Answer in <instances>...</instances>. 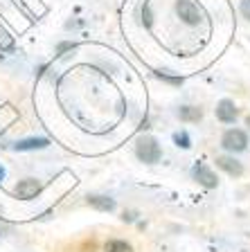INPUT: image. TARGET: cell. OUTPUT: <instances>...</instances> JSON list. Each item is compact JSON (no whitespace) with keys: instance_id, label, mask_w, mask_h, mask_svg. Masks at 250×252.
Returning <instances> with one entry per match:
<instances>
[{"instance_id":"obj_17","label":"cell","mask_w":250,"mask_h":252,"mask_svg":"<svg viewBox=\"0 0 250 252\" xmlns=\"http://www.w3.org/2000/svg\"><path fill=\"white\" fill-rule=\"evenodd\" d=\"M2 180H5V167L0 164V183H2Z\"/></svg>"},{"instance_id":"obj_4","label":"cell","mask_w":250,"mask_h":252,"mask_svg":"<svg viewBox=\"0 0 250 252\" xmlns=\"http://www.w3.org/2000/svg\"><path fill=\"white\" fill-rule=\"evenodd\" d=\"M192 176H194V180H196L198 185H203V187H208V189H214L216 185H219L216 173H214L212 169H210L208 164H203V162H198L196 167L192 169Z\"/></svg>"},{"instance_id":"obj_3","label":"cell","mask_w":250,"mask_h":252,"mask_svg":"<svg viewBox=\"0 0 250 252\" xmlns=\"http://www.w3.org/2000/svg\"><path fill=\"white\" fill-rule=\"evenodd\" d=\"M221 147L230 153L246 151V147H248V135H246L241 128H230V131H225L223 137H221Z\"/></svg>"},{"instance_id":"obj_12","label":"cell","mask_w":250,"mask_h":252,"mask_svg":"<svg viewBox=\"0 0 250 252\" xmlns=\"http://www.w3.org/2000/svg\"><path fill=\"white\" fill-rule=\"evenodd\" d=\"M174 142H176V147H180V149H189V147H192V140H189L187 131H176V133H174Z\"/></svg>"},{"instance_id":"obj_18","label":"cell","mask_w":250,"mask_h":252,"mask_svg":"<svg viewBox=\"0 0 250 252\" xmlns=\"http://www.w3.org/2000/svg\"><path fill=\"white\" fill-rule=\"evenodd\" d=\"M246 124H248V126H250V117H248V120H246Z\"/></svg>"},{"instance_id":"obj_13","label":"cell","mask_w":250,"mask_h":252,"mask_svg":"<svg viewBox=\"0 0 250 252\" xmlns=\"http://www.w3.org/2000/svg\"><path fill=\"white\" fill-rule=\"evenodd\" d=\"M158 77H160V79H165L167 84H174V86H180V84H182V79H174V77H167V74H162V72H158Z\"/></svg>"},{"instance_id":"obj_2","label":"cell","mask_w":250,"mask_h":252,"mask_svg":"<svg viewBox=\"0 0 250 252\" xmlns=\"http://www.w3.org/2000/svg\"><path fill=\"white\" fill-rule=\"evenodd\" d=\"M176 14L185 25H198L203 21V11L192 0H176Z\"/></svg>"},{"instance_id":"obj_7","label":"cell","mask_w":250,"mask_h":252,"mask_svg":"<svg viewBox=\"0 0 250 252\" xmlns=\"http://www.w3.org/2000/svg\"><path fill=\"white\" fill-rule=\"evenodd\" d=\"M216 117H219V122H223V124H232V122L237 120V106L232 99H221L219 104H216Z\"/></svg>"},{"instance_id":"obj_11","label":"cell","mask_w":250,"mask_h":252,"mask_svg":"<svg viewBox=\"0 0 250 252\" xmlns=\"http://www.w3.org/2000/svg\"><path fill=\"white\" fill-rule=\"evenodd\" d=\"M106 252H133V248H131V243L122 241V239H110L106 243Z\"/></svg>"},{"instance_id":"obj_6","label":"cell","mask_w":250,"mask_h":252,"mask_svg":"<svg viewBox=\"0 0 250 252\" xmlns=\"http://www.w3.org/2000/svg\"><path fill=\"white\" fill-rule=\"evenodd\" d=\"M216 167L223 169L228 176H235V178H239L241 173H244V164L235 156H219L216 158Z\"/></svg>"},{"instance_id":"obj_10","label":"cell","mask_w":250,"mask_h":252,"mask_svg":"<svg viewBox=\"0 0 250 252\" xmlns=\"http://www.w3.org/2000/svg\"><path fill=\"white\" fill-rule=\"evenodd\" d=\"M178 117H180L182 122H201L203 110L196 108V106H180V108H178Z\"/></svg>"},{"instance_id":"obj_1","label":"cell","mask_w":250,"mask_h":252,"mask_svg":"<svg viewBox=\"0 0 250 252\" xmlns=\"http://www.w3.org/2000/svg\"><path fill=\"white\" fill-rule=\"evenodd\" d=\"M136 156L140 158L144 164H156L162 156V149H160V144H158L156 137L142 135L140 140L136 142Z\"/></svg>"},{"instance_id":"obj_15","label":"cell","mask_w":250,"mask_h":252,"mask_svg":"<svg viewBox=\"0 0 250 252\" xmlns=\"http://www.w3.org/2000/svg\"><path fill=\"white\" fill-rule=\"evenodd\" d=\"M74 47H77V45H74V43H61V45L57 47V52H59V54H63V52H66V50H74Z\"/></svg>"},{"instance_id":"obj_5","label":"cell","mask_w":250,"mask_h":252,"mask_svg":"<svg viewBox=\"0 0 250 252\" xmlns=\"http://www.w3.org/2000/svg\"><path fill=\"white\" fill-rule=\"evenodd\" d=\"M38 191H41V183H38L36 178H25V180H21V183L16 185V189H14V194L18 196V198H23V200L36 198Z\"/></svg>"},{"instance_id":"obj_8","label":"cell","mask_w":250,"mask_h":252,"mask_svg":"<svg viewBox=\"0 0 250 252\" xmlns=\"http://www.w3.org/2000/svg\"><path fill=\"white\" fill-rule=\"evenodd\" d=\"M50 140L47 137H27L14 144V151H38V149H47Z\"/></svg>"},{"instance_id":"obj_16","label":"cell","mask_w":250,"mask_h":252,"mask_svg":"<svg viewBox=\"0 0 250 252\" xmlns=\"http://www.w3.org/2000/svg\"><path fill=\"white\" fill-rule=\"evenodd\" d=\"M142 21H144V25H151V11H149V7L142 9Z\"/></svg>"},{"instance_id":"obj_14","label":"cell","mask_w":250,"mask_h":252,"mask_svg":"<svg viewBox=\"0 0 250 252\" xmlns=\"http://www.w3.org/2000/svg\"><path fill=\"white\" fill-rule=\"evenodd\" d=\"M241 14L250 21V0H241Z\"/></svg>"},{"instance_id":"obj_9","label":"cell","mask_w":250,"mask_h":252,"mask_svg":"<svg viewBox=\"0 0 250 252\" xmlns=\"http://www.w3.org/2000/svg\"><path fill=\"white\" fill-rule=\"evenodd\" d=\"M88 205L99 212H113L115 210V200L110 198V196H102V194L88 196Z\"/></svg>"}]
</instances>
